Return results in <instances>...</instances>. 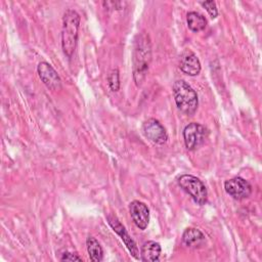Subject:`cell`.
I'll return each mask as SVG.
<instances>
[{"label": "cell", "mask_w": 262, "mask_h": 262, "mask_svg": "<svg viewBox=\"0 0 262 262\" xmlns=\"http://www.w3.org/2000/svg\"><path fill=\"white\" fill-rule=\"evenodd\" d=\"M150 57L151 50L148 36L146 34H140L136 37L133 53V77L136 85L142 83L148 70Z\"/></svg>", "instance_id": "obj_1"}, {"label": "cell", "mask_w": 262, "mask_h": 262, "mask_svg": "<svg viewBox=\"0 0 262 262\" xmlns=\"http://www.w3.org/2000/svg\"><path fill=\"white\" fill-rule=\"evenodd\" d=\"M80 27V15L74 9H68L62 16L61 48L63 53L71 58L75 52Z\"/></svg>", "instance_id": "obj_2"}, {"label": "cell", "mask_w": 262, "mask_h": 262, "mask_svg": "<svg viewBox=\"0 0 262 262\" xmlns=\"http://www.w3.org/2000/svg\"><path fill=\"white\" fill-rule=\"evenodd\" d=\"M172 90L177 107L185 115H193L198 108L199 99L192 87L183 80H177L174 82Z\"/></svg>", "instance_id": "obj_3"}, {"label": "cell", "mask_w": 262, "mask_h": 262, "mask_svg": "<svg viewBox=\"0 0 262 262\" xmlns=\"http://www.w3.org/2000/svg\"><path fill=\"white\" fill-rule=\"evenodd\" d=\"M178 185L191 196V199L198 205H205L208 200V191L203 183L198 177L189 174H183L178 178Z\"/></svg>", "instance_id": "obj_4"}, {"label": "cell", "mask_w": 262, "mask_h": 262, "mask_svg": "<svg viewBox=\"0 0 262 262\" xmlns=\"http://www.w3.org/2000/svg\"><path fill=\"white\" fill-rule=\"evenodd\" d=\"M208 130L199 123H189L183 130V139L185 147L188 150H195L206 140Z\"/></svg>", "instance_id": "obj_5"}, {"label": "cell", "mask_w": 262, "mask_h": 262, "mask_svg": "<svg viewBox=\"0 0 262 262\" xmlns=\"http://www.w3.org/2000/svg\"><path fill=\"white\" fill-rule=\"evenodd\" d=\"M144 136L151 142L162 145L168 140V134L164 126L156 119H148L142 125Z\"/></svg>", "instance_id": "obj_6"}, {"label": "cell", "mask_w": 262, "mask_h": 262, "mask_svg": "<svg viewBox=\"0 0 262 262\" xmlns=\"http://www.w3.org/2000/svg\"><path fill=\"white\" fill-rule=\"evenodd\" d=\"M225 191L234 200H244L251 195V184L242 177H233L224 182Z\"/></svg>", "instance_id": "obj_7"}, {"label": "cell", "mask_w": 262, "mask_h": 262, "mask_svg": "<svg viewBox=\"0 0 262 262\" xmlns=\"http://www.w3.org/2000/svg\"><path fill=\"white\" fill-rule=\"evenodd\" d=\"M107 222L111 225V227L113 228V230L121 237V239L123 241V243L125 244L126 248L128 249V251L131 253V255L139 260L140 256H139V250L136 246V243L133 241V238L129 235V233L127 232L126 228L122 225V223L119 221V219L114 216V215H108L107 216Z\"/></svg>", "instance_id": "obj_8"}, {"label": "cell", "mask_w": 262, "mask_h": 262, "mask_svg": "<svg viewBox=\"0 0 262 262\" xmlns=\"http://www.w3.org/2000/svg\"><path fill=\"white\" fill-rule=\"evenodd\" d=\"M38 75L43 84L50 90H58L61 88V79L51 64L42 61L37 68Z\"/></svg>", "instance_id": "obj_9"}, {"label": "cell", "mask_w": 262, "mask_h": 262, "mask_svg": "<svg viewBox=\"0 0 262 262\" xmlns=\"http://www.w3.org/2000/svg\"><path fill=\"white\" fill-rule=\"evenodd\" d=\"M129 212L134 224L144 230L149 222V210L147 206L139 201H133L129 205Z\"/></svg>", "instance_id": "obj_10"}, {"label": "cell", "mask_w": 262, "mask_h": 262, "mask_svg": "<svg viewBox=\"0 0 262 262\" xmlns=\"http://www.w3.org/2000/svg\"><path fill=\"white\" fill-rule=\"evenodd\" d=\"M179 68L185 75L196 76L201 72V62L193 52L185 51L180 57Z\"/></svg>", "instance_id": "obj_11"}, {"label": "cell", "mask_w": 262, "mask_h": 262, "mask_svg": "<svg viewBox=\"0 0 262 262\" xmlns=\"http://www.w3.org/2000/svg\"><path fill=\"white\" fill-rule=\"evenodd\" d=\"M205 239L206 237L204 233L200 229L193 227L186 228L182 234V243L187 248H199L205 243Z\"/></svg>", "instance_id": "obj_12"}, {"label": "cell", "mask_w": 262, "mask_h": 262, "mask_svg": "<svg viewBox=\"0 0 262 262\" xmlns=\"http://www.w3.org/2000/svg\"><path fill=\"white\" fill-rule=\"evenodd\" d=\"M161 246L155 241L145 242L140 250V260L147 262L159 261L161 255Z\"/></svg>", "instance_id": "obj_13"}, {"label": "cell", "mask_w": 262, "mask_h": 262, "mask_svg": "<svg viewBox=\"0 0 262 262\" xmlns=\"http://www.w3.org/2000/svg\"><path fill=\"white\" fill-rule=\"evenodd\" d=\"M86 247L89 258L93 262H100L103 259V251L100 244L93 236H88L86 239Z\"/></svg>", "instance_id": "obj_14"}, {"label": "cell", "mask_w": 262, "mask_h": 262, "mask_svg": "<svg viewBox=\"0 0 262 262\" xmlns=\"http://www.w3.org/2000/svg\"><path fill=\"white\" fill-rule=\"evenodd\" d=\"M186 21L188 28L192 32L203 31L207 26V19L205 18V16L195 11H190L187 13Z\"/></svg>", "instance_id": "obj_15"}, {"label": "cell", "mask_w": 262, "mask_h": 262, "mask_svg": "<svg viewBox=\"0 0 262 262\" xmlns=\"http://www.w3.org/2000/svg\"><path fill=\"white\" fill-rule=\"evenodd\" d=\"M107 81H108V86H110V89L114 92L118 91L119 88H120V78H119V71L118 69H114L111 71L110 75H108V78H107Z\"/></svg>", "instance_id": "obj_16"}, {"label": "cell", "mask_w": 262, "mask_h": 262, "mask_svg": "<svg viewBox=\"0 0 262 262\" xmlns=\"http://www.w3.org/2000/svg\"><path fill=\"white\" fill-rule=\"evenodd\" d=\"M201 5L208 11V13L212 18H215L218 15L217 6L214 1H203L201 2Z\"/></svg>", "instance_id": "obj_17"}, {"label": "cell", "mask_w": 262, "mask_h": 262, "mask_svg": "<svg viewBox=\"0 0 262 262\" xmlns=\"http://www.w3.org/2000/svg\"><path fill=\"white\" fill-rule=\"evenodd\" d=\"M60 261H82V258L77 254L71 252H64L59 258Z\"/></svg>", "instance_id": "obj_18"}]
</instances>
